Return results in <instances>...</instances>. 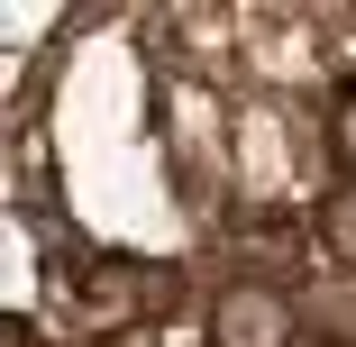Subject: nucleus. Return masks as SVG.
<instances>
[{"instance_id":"nucleus-1","label":"nucleus","mask_w":356,"mask_h":347,"mask_svg":"<svg viewBox=\"0 0 356 347\" xmlns=\"http://www.w3.org/2000/svg\"><path fill=\"white\" fill-rule=\"evenodd\" d=\"M293 338H302V311L274 284H229L210 302V347H293Z\"/></svg>"},{"instance_id":"nucleus-2","label":"nucleus","mask_w":356,"mask_h":347,"mask_svg":"<svg viewBox=\"0 0 356 347\" xmlns=\"http://www.w3.org/2000/svg\"><path fill=\"white\" fill-rule=\"evenodd\" d=\"M320 247L338 256V274H356V183L329 192V211H320Z\"/></svg>"},{"instance_id":"nucleus-3","label":"nucleus","mask_w":356,"mask_h":347,"mask_svg":"<svg viewBox=\"0 0 356 347\" xmlns=\"http://www.w3.org/2000/svg\"><path fill=\"white\" fill-rule=\"evenodd\" d=\"M311 320H320V338H338V347H356V274H338V284H320V302H311Z\"/></svg>"},{"instance_id":"nucleus-4","label":"nucleus","mask_w":356,"mask_h":347,"mask_svg":"<svg viewBox=\"0 0 356 347\" xmlns=\"http://www.w3.org/2000/svg\"><path fill=\"white\" fill-rule=\"evenodd\" d=\"M329 156L356 174V92H338V110H329Z\"/></svg>"}]
</instances>
